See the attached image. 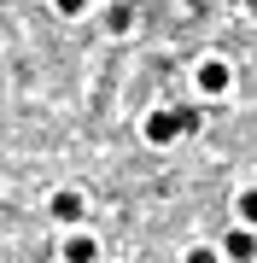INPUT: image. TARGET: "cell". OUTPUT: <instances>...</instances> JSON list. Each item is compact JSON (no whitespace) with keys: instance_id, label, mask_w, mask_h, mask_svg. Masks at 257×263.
I'll return each instance as SVG.
<instances>
[{"instance_id":"obj_1","label":"cell","mask_w":257,"mask_h":263,"mask_svg":"<svg viewBox=\"0 0 257 263\" xmlns=\"http://www.w3.org/2000/svg\"><path fill=\"white\" fill-rule=\"evenodd\" d=\"M193 82H199L205 100H222L234 88V70H228V59H199V65H193Z\"/></svg>"},{"instance_id":"obj_2","label":"cell","mask_w":257,"mask_h":263,"mask_svg":"<svg viewBox=\"0 0 257 263\" xmlns=\"http://www.w3.org/2000/svg\"><path fill=\"white\" fill-rule=\"evenodd\" d=\"M141 135H146L152 146H175L181 135H187V123H181V111H152V117L141 123Z\"/></svg>"},{"instance_id":"obj_7","label":"cell","mask_w":257,"mask_h":263,"mask_svg":"<svg viewBox=\"0 0 257 263\" xmlns=\"http://www.w3.org/2000/svg\"><path fill=\"white\" fill-rule=\"evenodd\" d=\"M129 24H134V12H129V6H111V12H105V29H111V35H123Z\"/></svg>"},{"instance_id":"obj_8","label":"cell","mask_w":257,"mask_h":263,"mask_svg":"<svg viewBox=\"0 0 257 263\" xmlns=\"http://www.w3.org/2000/svg\"><path fill=\"white\" fill-rule=\"evenodd\" d=\"M181 263H222V252H216V246H193Z\"/></svg>"},{"instance_id":"obj_5","label":"cell","mask_w":257,"mask_h":263,"mask_svg":"<svg viewBox=\"0 0 257 263\" xmlns=\"http://www.w3.org/2000/svg\"><path fill=\"white\" fill-rule=\"evenodd\" d=\"M94 257H100L94 234H70V240H65V263H94Z\"/></svg>"},{"instance_id":"obj_6","label":"cell","mask_w":257,"mask_h":263,"mask_svg":"<svg viewBox=\"0 0 257 263\" xmlns=\"http://www.w3.org/2000/svg\"><path fill=\"white\" fill-rule=\"evenodd\" d=\"M234 216H240V222H251V228H257V187H246V193L234 199Z\"/></svg>"},{"instance_id":"obj_3","label":"cell","mask_w":257,"mask_h":263,"mask_svg":"<svg viewBox=\"0 0 257 263\" xmlns=\"http://www.w3.org/2000/svg\"><path fill=\"white\" fill-rule=\"evenodd\" d=\"M222 257H228V263H257V228L251 222L228 228V234H222Z\"/></svg>"},{"instance_id":"obj_4","label":"cell","mask_w":257,"mask_h":263,"mask_svg":"<svg viewBox=\"0 0 257 263\" xmlns=\"http://www.w3.org/2000/svg\"><path fill=\"white\" fill-rule=\"evenodd\" d=\"M47 211L58 216V222H82V216H88V199H82L76 187H58V193L47 199Z\"/></svg>"},{"instance_id":"obj_9","label":"cell","mask_w":257,"mask_h":263,"mask_svg":"<svg viewBox=\"0 0 257 263\" xmlns=\"http://www.w3.org/2000/svg\"><path fill=\"white\" fill-rule=\"evenodd\" d=\"M53 6H58V18H82V12H88V0H53Z\"/></svg>"}]
</instances>
